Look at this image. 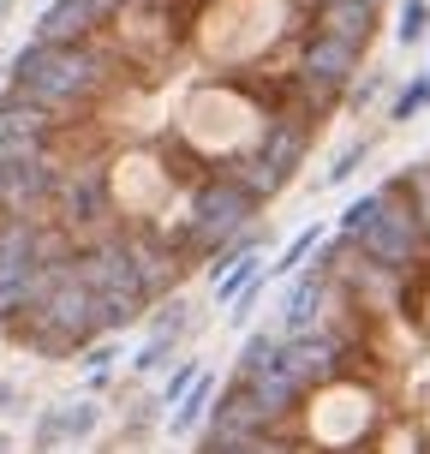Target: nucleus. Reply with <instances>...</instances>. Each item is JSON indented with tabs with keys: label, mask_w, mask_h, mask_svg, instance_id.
I'll return each mask as SVG.
<instances>
[{
	"label": "nucleus",
	"mask_w": 430,
	"mask_h": 454,
	"mask_svg": "<svg viewBox=\"0 0 430 454\" xmlns=\"http://www.w3.org/2000/svg\"><path fill=\"white\" fill-rule=\"evenodd\" d=\"M209 407H215V371H204L198 383L185 388V401L168 412V431H174V436H192L198 425H209Z\"/></svg>",
	"instance_id": "f257e3e1"
},
{
	"label": "nucleus",
	"mask_w": 430,
	"mask_h": 454,
	"mask_svg": "<svg viewBox=\"0 0 430 454\" xmlns=\"http://www.w3.org/2000/svg\"><path fill=\"white\" fill-rule=\"evenodd\" d=\"M323 239H329V227H323V222H305L293 239L281 246V257L270 263V281H287V275H299L305 263H311V251H323Z\"/></svg>",
	"instance_id": "f03ea898"
},
{
	"label": "nucleus",
	"mask_w": 430,
	"mask_h": 454,
	"mask_svg": "<svg viewBox=\"0 0 430 454\" xmlns=\"http://www.w3.org/2000/svg\"><path fill=\"white\" fill-rule=\"evenodd\" d=\"M418 114H430V72H418L412 84L395 90V102H388V126H407V120H418Z\"/></svg>",
	"instance_id": "7ed1b4c3"
},
{
	"label": "nucleus",
	"mask_w": 430,
	"mask_h": 454,
	"mask_svg": "<svg viewBox=\"0 0 430 454\" xmlns=\"http://www.w3.org/2000/svg\"><path fill=\"white\" fill-rule=\"evenodd\" d=\"M30 275L36 270H19V263H0V329L24 311V299H30Z\"/></svg>",
	"instance_id": "20e7f679"
},
{
	"label": "nucleus",
	"mask_w": 430,
	"mask_h": 454,
	"mask_svg": "<svg viewBox=\"0 0 430 454\" xmlns=\"http://www.w3.org/2000/svg\"><path fill=\"white\" fill-rule=\"evenodd\" d=\"M257 275H263V263H257V251H246V257H239L233 270H222V275H215V305H233V299L246 294V287L257 281Z\"/></svg>",
	"instance_id": "39448f33"
},
{
	"label": "nucleus",
	"mask_w": 430,
	"mask_h": 454,
	"mask_svg": "<svg viewBox=\"0 0 430 454\" xmlns=\"http://www.w3.org/2000/svg\"><path fill=\"white\" fill-rule=\"evenodd\" d=\"M395 43H401V48L430 43V0H407V6H401V19H395Z\"/></svg>",
	"instance_id": "423d86ee"
},
{
	"label": "nucleus",
	"mask_w": 430,
	"mask_h": 454,
	"mask_svg": "<svg viewBox=\"0 0 430 454\" xmlns=\"http://www.w3.org/2000/svg\"><path fill=\"white\" fill-rule=\"evenodd\" d=\"M60 425H66V442H84V436H96V425H102V407H96V401H66V407H60Z\"/></svg>",
	"instance_id": "0eeeda50"
},
{
	"label": "nucleus",
	"mask_w": 430,
	"mask_h": 454,
	"mask_svg": "<svg viewBox=\"0 0 430 454\" xmlns=\"http://www.w3.org/2000/svg\"><path fill=\"white\" fill-rule=\"evenodd\" d=\"M113 359H120V347L102 335L96 347H84V353H78V371L90 377V388H102V383H108V364H113Z\"/></svg>",
	"instance_id": "6e6552de"
},
{
	"label": "nucleus",
	"mask_w": 430,
	"mask_h": 454,
	"mask_svg": "<svg viewBox=\"0 0 430 454\" xmlns=\"http://www.w3.org/2000/svg\"><path fill=\"white\" fill-rule=\"evenodd\" d=\"M150 335H174V340H185V335H192V305H185V299H174V305H156V317H150Z\"/></svg>",
	"instance_id": "1a4fd4ad"
},
{
	"label": "nucleus",
	"mask_w": 430,
	"mask_h": 454,
	"mask_svg": "<svg viewBox=\"0 0 430 454\" xmlns=\"http://www.w3.org/2000/svg\"><path fill=\"white\" fill-rule=\"evenodd\" d=\"M377 209H383V185H377V192H359V198H353V204L340 209L335 233H359V227L371 222V215H377Z\"/></svg>",
	"instance_id": "9d476101"
},
{
	"label": "nucleus",
	"mask_w": 430,
	"mask_h": 454,
	"mask_svg": "<svg viewBox=\"0 0 430 454\" xmlns=\"http://www.w3.org/2000/svg\"><path fill=\"white\" fill-rule=\"evenodd\" d=\"M174 347H180L174 335H150L144 347H137V359H132V377H150V371H161V364L174 359Z\"/></svg>",
	"instance_id": "9b49d317"
},
{
	"label": "nucleus",
	"mask_w": 430,
	"mask_h": 454,
	"mask_svg": "<svg viewBox=\"0 0 430 454\" xmlns=\"http://www.w3.org/2000/svg\"><path fill=\"white\" fill-rule=\"evenodd\" d=\"M263 294H270V270H263V275H257V281L246 287V294H239L233 305H227V323H233V329H246V323L257 317V305H263Z\"/></svg>",
	"instance_id": "f8f14e48"
},
{
	"label": "nucleus",
	"mask_w": 430,
	"mask_h": 454,
	"mask_svg": "<svg viewBox=\"0 0 430 454\" xmlns=\"http://www.w3.org/2000/svg\"><path fill=\"white\" fill-rule=\"evenodd\" d=\"M371 156V137H359V144H347L335 161H329V174H323V185H347L353 174H359V161Z\"/></svg>",
	"instance_id": "ddd939ff"
},
{
	"label": "nucleus",
	"mask_w": 430,
	"mask_h": 454,
	"mask_svg": "<svg viewBox=\"0 0 430 454\" xmlns=\"http://www.w3.org/2000/svg\"><path fill=\"white\" fill-rule=\"evenodd\" d=\"M198 377H204V364H174V371H168V383H161V407L174 412L185 401V388L198 383Z\"/></svg>",
	"instance_id": "4468645a"
},
{
	"label": "nucleus",
	"mask_w": 430,
	"mask_h": 454,
	"mask_svg": "<svg viewBox=\"0 0 430 454\" xmlns=\"http://www.w3.org/2000/svg\"><path fill=\"white\" fill-rule=\"evenodd\" d=\"M60 442H66V425H60V407H48L43 419H36V442H30V449L54 454V449H60Z\"/></svg>",
	"instance_id": "2eb2a0df"
},
{
	"label": "nucleus",
	"mask_w": 430,
	"mask_h": 454,
	"mask_svg": "<svg viewBox=\"0 0 430 454\" xmlns=\"http://www.w3.org/2000/svg\"><path fill=\"white\" fill-rule=\"evenodd\" d=\"M377 90H383V72H364L359 84L347 90V108H353V114H364V108H371V102H377Z\"/></svg>",
	"instance_id": "dca6fc26"
},
{
	"label": "nucleus",
	"mask_w": 430,
	"mask_h": 454,
	"mask_svg": "<svg viewBox=\"0 0 430 454\" xmlns=\"http://www.w3.org/2000/svg\"><path fill=\"white\" fill-rule=\"evenodd\" d=\"M6 407H19V388H12L6 377H0V412H6Z\"/></svg>",
	"instance_id": "f3484780"
},
{
	"label": "nucleus",
	"mask_w": 430,
	"mask_h": 454,
	"mask_svg": "<svg viewBox=\"0 0 430 454\" xmlns=\"http://www.w3.org/2000/svg\"><path fill=\"white\" fill-rule=\"evenodd\" d=\"M425 72H430V67H425Z\"/></svg>",
	"instance_id": "a211bd4d"
}]
</instances>
